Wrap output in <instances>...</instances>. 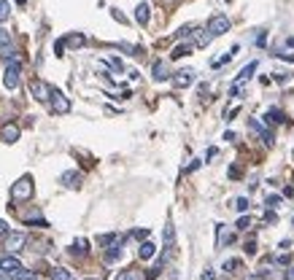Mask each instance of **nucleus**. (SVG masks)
<instances>
[{
    "label": "nucleus",
    "instance_id": "f257e3e1",
    "mask_svg": "<svg viewBox=\"0 0 294 280\" xmlns=\"http://www.w3.org/2000/svg\"><path fill=\"white\" fill-rule=\"evenodd\" d=\"M19 76H22V62L19 59H11L6 68V73H3V84H6V89H19Z\"/></svg>",
    "mask_w": 294,
    "mask_h": 280
},
{
    "label": "nucleus",
    "instance_id": "f03ea898",
    "mask_svg": "<svg viewBox=\"0 0 294 280\" xmlns=\"http://www.w3.org/2000/svg\"><path fill=\"white\" fill-rule=\"evenodd\" d=\"M11 197L17 199V202L33 197V178H30V175H24V178H19V181L14 183V186H11Z\"/></svg>",
    "mask_w": 294,
    "mask_h": 280
},
{
    "label": "nucleus",
    "instance_id": "7ed1b4c3",
    "mask_svg": "<svg viewBox=\"0 0 294 280\" xmlns=\"http://www.w3.org/2000/svg\"><path fill=\"white\" fill-rule=\"evenodd\" d=\"M49 105H52V113H57V116H62V113L70 111V100L54 87H52V92H49Z\"/></svg>",
    "mask_w": 294,
    "mask_h": 280
},
{
    "label": "nucleus",
    "instance_id": "20e7f679",
    "mask_svg": "<svg viewBox=\"0 0 294 280\" xmlns=\"http://www.w3.org/2000/svg\"><path fill=\"white\" fill-rule=\"evenodd\" d=\"M27 245V234L24 232H8L6 237H3V248H6L8 253H19Z\"/></svg>",
    "mask_w": 294,
    "mask_h": 280
},
{
    "label": "nucleus",
    "instance_id": "39448f33",
    "mask_svg": "<svg viewBox=\"0 0 294 280\" xmlns=\"http://www.w3.org/2000/svg\"><path fill=\"white\" fill-rule=\"evenodd\" d=\"M205 30L214 35V38H216V35H224L227 30H230V19H227L224 14H214V17L208 19V27Z\"/></svg>",
    "mask_w": 294,
    "mask_h": 280
},
{
    "label": "nucleus",
    "instance_id": "423d86ee",
    "mask_svg": "<svg viewBox=\"0 0 294 280\" xmlns=\"http://www.w3.org/2000/svg\"><path fill=\"white\" fill-rule=\"evenodd\" d=\"M49 92H52V87H49L46 81H40V78H33V81H30V94H33L38 103H49Z\"/></svg>",
    "mask_w": 294,
    "mask_h": 280
},
{
    "label": "nucleus",
    "instance_id": "0eeeda50",
    "mask_svg": "<svg viewBox=\"0 0 294 280\" xmlns=\"http://www.w3.org/2000/svg\"><path fill=\"white\" fill-rule=\"evenodd\" d=\"M0 269H3V272H8V275H14V278H17L19 272H22V262H19L17 256H14V253H6V256H0Z\"/></svg>",
    "mask_w": 294,
    "mask_h": 280
},
{
    "label": "nucleus",
    "instance_id": "6e6552de",
    "mask_svg": "<svg viewBox=\"0 0 294 280\" xmlns=\"http://www.w3.org/2000/svg\"><path fill=\"white\" fill-rule=\"evenodd\" d=\"M192 81H195V70H189V68L178 70V73H176V76H173V84H176V87H178V89H186V87H189Z\"/></svg>",
    "mask_w": 294,
    "mask_h": 280
},
{
    "label": "nucleus",
    "instance_id": "1a4fd4ad",
    "mask_svg": "<svg viewBox=\"0 0 294 280\" xmlns=\"http://www.w3.org/2000/svg\"><path fill=\"white\" fill-rule=\"evenodd\" d=\"M81 181H84V175L76 173V170H68V173H62V178H59V183H62V186H68V189H78Z\"/></svg>",
    "mask_w": 294,
    "mask_h": 280
},
{
    "label": "nucleus",
    "instance_id": "9d476101",
    "mask_svg": "<svg viewBox=\"0 0 294 280\" xmlns=\"http://www.w3.org/2000/svg\"><path fill=\"white\" fill-rule=\"evenodd\" d=\"M0 140H3V143H17L19 140V127L17 124H3V127H0Z\"/></svg>",
    "mask_w": 294,
    "mask_h": 280
},
{
    "label": "nucleus",
    "instance_id": "9b49d317",
    "mask_svg": "<svg viewBox=\"0 0 294 280\" xmlns=\"http://www.w3.org/2000/svg\"><path fill=\"white\" fill-rule=\"evenodd\" d=\"M248 129H254V132L259 135L262 140H265L267 146H273V140H275V138H273V132H270V129H265V127H262V124L256 122V119H248Z\"/></svg>",
    "mask_w": 294,
    "mask_h": 280
},
{
    "label": "nucleus",
    "instance_id": "f8f14e48",
    "mask_svg": "<svg viewBox=\"0 0 294 280\" xmlns=\"http://www.w3.org/2000/svg\"><path fill=\"white\" fill-rule=\"evenodd\" d=\"M149 19H151V8H149V3H138L135 6V22L138 24H149Z\"/></svg>",
    "mask_w": 294,
    "mask_h": 280
},
{
    "label": "nucleus",
    "instance_id": "ddd939ff",
    "mask_svg": "<svg viewBox=\"0 0 294 280\" xmlns=\"http://www.w3.org/2000/svg\"><path fill=\"white\" fill-rule=\"evenodd\" d=\"M151 76H154V81H167L170 78V70H167L165 62H154L151 65Z\"/></svg>",
    "mask_w": 294,
    "mask_h": 280
},
{
    "label": "nucleus",
    "instance_id": "4468645a",
    "mask_svg": "<svg viewBox=\"0 0 294 280\" xmlns=\"http://www.w3.org/2000/svg\"><path fill=\"white\" fill-rule=\"evenodd\" d=\"M119 259H121V240L114 243L108 251H105V264H114V262H119Z\"/></svg>",
    "mask_w": 294,
    "mask_h": 280
},
{
    "label": "nucleus",
    "instance_id": "2eb2a0df",
    "mask_svg": "<svg viewBox=\"0 0 294 280\" xmlns=\"http://www.w3.org/2000/svg\"><path fill=\"white\" fill-rule=\"evenodd\" d=\"M192 49H195V43H178V46L170 52V57L173 59H181V57H189L192 54Z\"/></svg>",
    "mask_w": 294,
    "mask_h": 280
},
{
    "label": "nucleus",
    "instance_id": "dca6fc26",
    "mask_svg": "<svg viewBox=\"0 0 294 280\" xmlns=\"http://www.w3.org/2000/svg\"><path fill=\"white\" fill-rule=\"evenodd\" d=\"M116 280H146V278H143V272H140V269H133V267H130V269H121V272L116 275Z\"/></svg>",
    "mask_w": 294,
    "mask_h": 280
},
{
    "label": "nucleus",
    "instance_id": "f3484780",
    "mask_svg": "<svg viewBox=\"0 0 294 280\" xmlns=\"http://www.w3.org/2000/svg\"><path fill=\"white\" fill-rule=\"evenodd\" d=\"M154 253H157V245H154V243H149V240H146V243L138 248V256L143 259V262H149V259L154 256Z\"/></svg>",
    "mask_w": 294,
    "mask_h": 280
},
{
    "label": "nucleus",
    "instance_id": "a211bd4d",
    "mask_svg": "<svg viewBox=\"0 0 294 280\" xmlns=\"http://www.w3.org/2000/svg\"><path fill=\"white\" fill-rule=\"evenodd\" d=\"M254 73H256V62H248L246 68H243L240 73H237V81H235V84H243V81H248V78L254 76Z\"/></svg>",
    "mask_w": 294,
    "mask_h": 280
},
{
    "label": "nucleus",
    "instance_id": "6ab92c4d",
    "mask_svg": "<svg viewBox=\"0 0 294 280\" xmlns=\"http://www.w3.org/2000/svg\"><path fill=\"white\" fill-rule=\"evenodd\" d=\"M211 41H214V35L208 33V30H197V35H195V46H202V49H205Z\"/></svg>",
    "mask_w": 294,
    "mask_h": 280
},
{
    "label": "nucleus",
    "instance_id": "aec40b11",
    "mask_svg": "<svg viewBox=\"0 0 294 280\" xmlns=\"http://www.w3.org/2000/svg\"><path fill=\"white\" fill-rule=\"evenodd\" d=\"M65 43H68L70 49H81L84 43H87V38H84L81 33H73V35H68V38H65Z\"/></svg>",
    "mask_w": 294,
    "mask_h": 280
},
{
    "label": "nucleus",
    "instance_id": "412c9836",
    "mask_svg": "<svg viewBox=\"0 0 294 280\" xmlns=\"http://www.w3.org/2000/svg\"><path fill=\"white\" fill-rule=\"evenodd\" d=\"M265 119H267V122H278V124H283V122H286V113L278 111V108H270V111L265 113Z\"/></svg>",
    "mask_w": 294,
    "mask_h": 280
},
{
    "label": "nucleus",
    "instance_id": "4be33fe9",
    "mask_svg": "<svg viewBox=\"0 0 294 280\" xmlns=\"http://www.w3.org/2000/svg\"><path fill=\"white\" fill-rule=\"evenodd\" d=\"M24 224H27V227H38V229L49 227V221H46V218H40V216H27V218H24Z\"/></svg>",
    "mask_w": 294,
    "mask_h": 280
},
{
    "label": "nucleus",
    "instance_id": "5701e85b",
    "mask_svg": "<svg viewBox=\"0 0 294 280\" xmlns=\"http://www.w3.org/2000/svg\"><path fill=\"white\" fill-rule=\"evenodd\" d=\"M52 278L54 280H73V275H70V269H65V267H54L52 269Z\"/></svg>",
    "mask_w": 294,
    "mask_h": 280
},
{
    "label": "nucleus",
    "instance_id": "b1692460",
    "mask_svg": "<svg viewBox=\"0 0 294 280\" xmlns=\"http://www.w3.org/2000/svg\"><path fill=\"white\" fill-rule=\"evenodd\" d=\"M173 243H176V229H173V224H167L165 227V248H173Z\"/></svg>",
    "mask_w": 294,
    "mask_h": 280
},
{
    "label": "nucleus",
    "instance_id": "393cba45",
    "mask_svg": "<svg viewBox=\"0 0 294 280\" xmlns=\"http://www.w3.org/2000/svg\"><path fill=\"white\" fill-rule=\"evenodd\" d=\"M87 251H89V248H87V240H78V243L70 248V253H73V256H84Z\"/></svg>",
    "mask_w": 294,
    "mask_h": 280
},
{
    "label": "nucleus",
    "instance_id": "a878e982",
    "mask_svg": "<svg viewBox=\"0 0 294 280\" xmlns=\"http://www.w3.org/2000/svg\"><path fill=\"white\" fill-rule=\"evenodd\" d=\"M265 205H267V210H275L278 205H281V194H267V197H265Z\"/></svg>",
    "mask_w": 294,
    "mask_h": 280
},
{
    "label": "nucleus",
    "instance_id": "bb28decb",
    "mask_svg": "<svg viewBox=\"0 0 294 280\" xmlns=\"http://www.w3.org/2000/svg\"><path fill=\"white\" fill-rule=\"evenodd\" d=\"M119 234H114V232H111V234H100V237H98V243L100 245H114V243H119Z\"/></svg>",
    "mask_w": 294,
    "mask_h": 280
},
{
    "label": "nucleus",
    "instance_id": "cd10ccee",
    "mask_svg": "<svg viewBox=\"0 0 294 280\" xmlns=\"http://www.w3.org/2000/svg\"><path fill=\"white\" fill-rule=\"evenodd\" d=\"M11 17V3L8 0H0V22H6Z\"/></svg>",
    "mask_w": 294,
    "mask_h": 280
},
{
    "label": "nucleus",
    "instance_id": "c85d7f7f",
    "mask_svg": "<svg viewBox=\"0 0 294 280\" xmlns=\"http://www.w3.org/2000/svg\"><path fill=\"white\" fill-rule=\"evenodd\" d=\"M11 46V33L6 27H0V49H8Z\"/></svg>",
    "mask_w": 294,
    "mask_h": 280
},
{
    "label": "nucleus",
    "instance_id": "c756f323",
    "mask_svg": "<svg viewBox=\"0 0 294 280\" xmlns=\"http://www.w3.org/2000/svg\"><path fill=\"white\" fill-rule=\"evenodd\" d=\"M248 208H251V202H248V197H237V199H235V210H237V213H246Z\"/></svg>",
    "mask_w": 294,
    "mask_h": 280
},
{
    "label": "nucleus",
    "instance_id": "7c9ffc66",
    "mask_svg": "<svg viewBox=\"0 0 294 280\" xmlns=\"http://www.w3.org/2000/svg\"><path fill=\"white\" fill-rule=\"evenodd\" d=\"M235 54H237V46H232V52H230V54H224V57H219V59H216V62H214V68H221V65H227L232 57H235Z\"/></svg>",
    "mask_w": 294,
    "mask_h": 280
},
{
    "label": "nucleus",
    "instance_id": "2f4dec72",
    "mask_svg": "<svg viewBox=\"0 0 294 280\" xmlns=\"http://www.w3.org/2000/svg\"><path fill=\"white\" fill-rule=\"evenodd\" d=\"M237 267H243L240 259H230V262H224V269H227V272H237Z\"/></svg>",
    "mask_w": 294,
    "mask_h": 280
},
{
    "label": "nucleus",
    "instance_id": "473e14b6",
    "mask_svg": "<svg viewBox=\"0 0 294 280\" xmlns=\"http://www.w3.org/2000/svg\"><path fill=\"white\" fill-rule=\"evenodd\" d=\"M192 30H195V27H192V24H184V27H178V33H176V38H189V35H192Z\"/></svg>",
    "mask_w": 294,
    "mask_h": 280
},
{
    "label": "nucleus",
    "instance_id": "72a5a7b5",
    "mask_svg": "<svg viewBox=\"0 0 294 280\" xmlns=\"http://www.w3.org/2000/svg\"><path fill=\"white\" fill-rule=\"evenodd\" d=\"M111 17H114L116 22H121V24H127V17H124V14L119 11V8H111Z\"/></svg>",
    "mask_w": 294,
    "mask_h": 280
},
{
    "label": "nucleus",
    "instance_id": "f704fd0d",
    "mask_svg": "<svg viewBox=\"0 0 294 280\" xmlns=\"http://www.w3.org/2000/svg\"><path fill=\"white\" fill-rule=\"evenodd\" d=\"M108 65H111L114 70H119V73L124 70V65H121V59H119V57H111V59H108Z\"/></svg>",
    "mask_w": 294,
    "mask_h": 280
},
{
    "label": "nucleus",
    "instance_id": "c9c22d12",
    "mask_svg": "<svg viewBox=\"0 0 294 280\" xmlns=\"http://www.w3.org/2000/svg\"><path fill=\"white\" fill-rule=\"evenodd\" d=\"M246 253H248V256H254V253H256V240H254V237L246 243Z\"/></svg>",
    "mask_w": 294,
    "mask_h": 280
},
{
    "label": "nucleus",
    "instance_id": "e433bc0d",
    "mask_svg": "<svg viewBox=\"0 0 294 280\" xmlns=\"http://www.w3.org/2000/svg\"><path fill=\"white\" fill-rule=\"evenodd\" d=\"M248 227H251V218H246V216H243L240 221H237V232H246Z\"/></svg>",
    "mask_w": 294,
    "mask_h": 280
},
{
    "label": "nucleus",
    "instance_id": "4c0bfd02",
    "mask_svg": "<svg viewBox=\"0 0 294 280\" xmlns=\"http://www.w3.org/2000/svg\"><path fill=\"white\" fill-rule=\"evenodd\" d=\"M62 52H65V38H59V41L54 43V54H57V57H62Z\"/></svg>",
    "mask_w": 294,
    "mask_h": 280
},
{
    "label": "nucleus",
    "instance_id": "58836bf2",
    "mask_svg": "<svg viewBox=\"0 0 294 280\" xmlns=\"http://www.w3.org/2000/svg\"><path fill=\"white\" fill-rule=\"evenodd\" d=\"M275 57H281L283 62H292V65H294V54H286V52H275Z\"/></svg>",
    "mask_w": 294,
    "mask_h": 280
},
{
    "label": "nucleus",
    "instance_id": "ea45409f",
    "mask_svg": "<svg viewBox=\"0 0 294 280\" xmlns=\"http://www.w3.org/2000/svg\"><path fill=\"white\" fill-rule=\"evenodd\" d=\"M8 232H11V227H8V224L3 221V218H0V237H6Z\"/></svg>",
    "mask_w": 294,
    "mask_h": 280
},
{
    "label": "nucleus",
    "instance_id": "a19ab883",
    "mask_svg": "<svg viewBox=\"0 0 294 280\" xmlns=\"http://www.w3.org/2000/svg\"><path fill=\"white\" fill-rule=\"evenodd\" d=\"M133 237H138V240H146V237H149V229H138V232H133Z\"/></svg>",
    "mask_w": 294,
    "mask_h": 280
},
{
    "label": "nucleus",
    "instance_id": "79ce46f5",
    "mask_svg": "<svg viewBox=\"0 0 294 280\" xmlns=\"http://www.w3.org/2000/svg\"><path fill=\"white\" fill-rule=\"evenodd\" d=\"M273 262L281 264V267H286V264H292V259H289V256H278V259H273Z\"/></svg>",
    "mask_w": 294,
    "mask_h": 280
},
{
    "label": "nucleus",
    "instance_id": "37998d69",
    "mask_svg": "<svg viewBox=\"0 0 294 280\" xmlns=\"http://www.w3.org/2000/svg\"><path fill=\"white\" fill-rule=\"evenodd\" d=\"M265 221H270V224L275 221V213H273V210H267V213H265Z\"/></svg>",
    "mask_w": 294,
    "mask_h": 280
},
{
    "label": "nucleus",
    "instance_id": "c03bdc74",
    "mask_svg": "<svg viewBox=\"0 0 294 280\" xmlns=\"http://www.w3.org/2000/svg\"><path fill=\"white\" fill-rule=\"evenodd\" d=\"M0 280H17V278H14V275H8V272H3V269H0Z\"/></svg>",
    "mask_w": 294,
    "mask_h": 280
},
{
    "label": "nucleus",
    "instance_id": "a18cd8bd",
    "mask_svg": "<svg viewBox=\"0 0 294 280\" xmlns=\"http://www.w3.org/2000/svg\"><path fill=\"white\" fill-rule=\"evenodd\" d=\"M230 178H240V170H237V167H230Z\"/></svg>",
    "mask_w": 294,
    "mask_h": 280
},
{
    "label": "nucleus",
    "instance_id": "49530a36",
    "mask_svg": "<svg viewBox=\"0 0 294 280\" xmlns=\"http://www.w3.org/2000/svg\"><path fill=\"white\" fill-rule=\"evenodd\" d=\"M202 280H214V272H211V269H205V272H202Z\"/></svg>",
    "mask_w": 294,
    "mask_h": 280
},
{
    "label": "nucleus",
    "instance_id": "de8ad7c7",
    "mask_svg": "<svg viewBox=\"0 0 294 280\" xmlns=\"http://www.w3.org/2000/svg\"><path fill=\"white\" fill-rule=\"evenodd\" d=\"M286 46H289V49H294V38H286Z\"/></svg>",
    "mask_w": 294,
    "mask_h": 280
},
{
    "label": "nucleus",
    "instance_id": "09e8293b",
    "mask_svg": "<svg viewBox=\"0 0 294 280\" xmlns=\"http://www.w3.org/2000/svg\"><path fill=\"white\" fill-rule=\"evenodd\" d=\"M289 280H294V267H292V269H289Z\"/></svg>",
    "mask_w": 294,
    "mask_h": 280
},
{
    "label": "nucleus",
    "instance_id": "8fccbe9b",
    "mask_svg": "<svg viewBox=\"0 0 294 280\" xmlns=\"http://www.w3.org/2000/svg\"><path fill=\"white\" fill-rule=\"evenodd\" d=\"M17 3H19V6H24V3H27V0H17Z\"/></svg>",
    "mask_w": 294,
    "mask_h": 280
},
{
    "label": "nucleus",
    "instance_id": "3c124183",
    "mask_svg": "<svg viewBox=\"0 0 294 280\" xmlns=\"http://www.w3.org/2000/svg\"><path fill=\"white\" fill-rule=\"evenodd\" d=\"M292 224H294V218H292Z\"/></svg>",
    "mask_w": 294,
    "mask_h": 280
}]
</instances>
